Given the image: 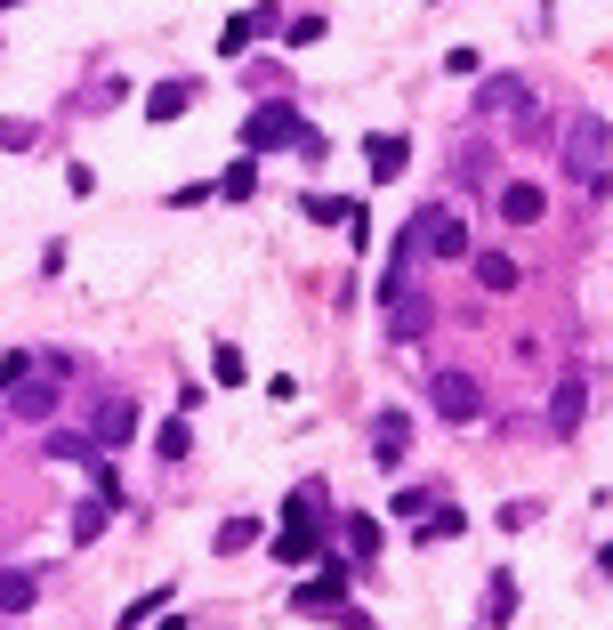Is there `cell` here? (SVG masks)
<instances>
[{"label": "cell", "mask_w": 613, "mask_h": 630, "mask_svg": "<svg viewBox=\"0 0 613 630\" xmlns=\"http://www.w3.org/2000/svg\"><path fill=\"white\" fill-rule=\"evenodd\" d=\"M363 162H372V178H380V187H387V178H404V162H412V146H404V138H396V130H380V138H372V146H363Z\"/></svg>", "instance_id": "obj_14"}, {"label": "cell", "mask_w": 613, "mask_h": 630, "mask_svg": "<svg viewBox=\"0 0 613 630\" xmlns=\"http://www.w3.org/2000/svg\"><path fill=\"white\" fill-rule=\"evenodd\" d=\"M315 550H323V534H315V525H283V534H275V558H283V566H306Z\"/></svg>", "instance_id": "obj_18"}, {"label": "cell", "mask_w": 613, "mask_h": 630, "mask_svg": "<svg viewBox=\"0 0 613 630\" xmlns=\"http://www.w3.org/2000/svg\"><path fill=\"white\" fill-rule=\"evenodd\" d=\"M347 550H356V558H372V550H380V518H363V510L347 518Z\"/></svg>", "instance_id": "obj_25"}, {"label": "cell", "mask_w": 613, "mask_h": 630, "mask_svg": "<svg viewBox=\"0 0 613 630\" xmlns=\"http://www.w3.org/2000/svg\"><path fill=\"white\" fill-rule=\"evenodd\" d=\"M187 106H194V81H161V90H146V114L154 121H178Z\"/></svg>", "instance_id": "obj_17"}, {"label": "cell", "mask_w": 613, "mask_h": 630, "mask_svg": "<svg viewBox=\"0 0 613 630\" xmlns=\"http://www.w3.org/2000/svg\"><path fill=\"white\" fill-rule=\"evenodd\" d=\"M25 372H33V356H25V348H9V356H0V396H9Z\"/></svg>", "instance_id": "obj_30"}, {"label": "cell", "mask_w": 613, "mask_h": 630, "mask_svg": "<svg viewBox=\"0 0 613 630\" xmlns=\"http://www.w3.org/2000/svg\"><path fill=\"white\" fill-rule=\"evenodd\" d=\"M211 194H218V202H251V194H259V154H242V162H235L227 178H218Z\"/></svg>", "instance_id": "obj_19"}, {"label": "cell", "mask_w": 613, "mask_h": 630, "mask_svg": "<svg viewBox=\"0 0 613 630\" xmlns=\"http://www.w3.org/2000/svg\"><path fill=\"white\" fill-rule=\"evenodd\" d=\"M347 211H356L347 194H306V218H323V227H347Z\"/></svg>", "instance_id": "obj_24"}, {"label": "cell", "mask_w": 613, "mask_h": 630, "mask_svg": "<svg viewBox=\"0 0 613 630\" xmlns=\"http://www.w3.org/2000/svg\"><path fill=\"white\" fill-rule=\"evenodd\" d=\"M49 461H97V437H65V429H57L49 437Z\"/></svg>", "instance_id": "obj_27"}, {"label": "cell", "mask_w": 613, "mask_h": 630, "mask_svg": "<svg viewBox=\"0 0 613 630\" xmlns=\"http://www.w3.org/2000/svg\"><path fill=\"white\" fill-rule=\"evenodd\" d=\"M404 453H412V420H404V413H380V420H372V461H380V469H404Z\"/></svg>", "instance_id": "obj_9"}, {"label": "cell", "mask_w": 613, "mask_h": 630, "mask_svg": "<svg viewBox=\"0 0 613 630\" xmlns=\"http://www.w3.org/2000/svg\"><path fill=\"white\" fill-rule=\"evenodd\" d=\"M291 615H315V622H356V598H347V566L323 558L315 582H299L291 591Z\"/></svg>", "instance_id": "obj_2"}, {"label": "cell", "mask_w": 613, "mask_h": 630, "mask_svg": "<svg viewBox=\"0 0 613 630\" xmlns=\"http://www.w3.org/2000/svg\"><path fill=\"white\" fill-rule=\"evenodd\" d=\"M106 525H113V501H81V510H73V542L89 550V542L106 534Z\"/></svg>", "instance_id": "obj_20"}, {"label": "cell", "mask_w": 613, "mask_h": 630, "mask_svg": "<svg viewBox=\"0 0 613 630\" xmlns=\"http://www.w3.org/2000/svg\"><path fill=\"white\" fill-rule=\"evenodd\" d=\"M428 413L453 420V429H468V420H484V389L468 372H436V380H428Z\"/></svg>", "instance_id": "obj_4"}, {"label": "cell", "mask_w": 613, "mask_h": 630, "mask_svg": "<svg viewBox=\"0 0 613 630\" xmlns=\"http://www.w3.org/2000/svg\"><path fill=\"white\" fill-rule=\"evenodd\" d=\"M412 227H420V251L428 259H468V227H460L453 211H428V218H412Z\"/></svg>", "instance_id": "obj_8"}, {"label": "cell", "mask_w": 613, "mask_h": 630, "mask_svg": "<svg viewBox=\"0 0 613 630\" xmlns=\"http://www.w3.org/2000/svg\"><path fill=\"white\" fill-rule=\"evenodd\" d=\"M259 33H275V9H242V16H227V33H218V57H242Z\"/></svg>", "instance_id": "obj_11"}, {"label": "cell", "mask_w": 613, "mask_h": 630, "mask_svg": "<svg viewBox=\"0 0 613 630\" xmlns=\"http://www.w3.org/2000/svg\"><path fill=\"white\" fill-rule=\"evenodd\" d=\"M40 598V566H0V615H25Z\"/></svg>", "instance_id": "obj_13"}, {"label": "cell", "mask_w": 613, "mask_h": 630, "mask_svg": "<svg viewBox=\"0 0 613 630\" xmlns=\"http://www.w3.org/2000/svg\"><path fill=\"white\" fill-rule=\"evenodd\" d=\"M57 413V389H49V380H16V389H9V420H49Z\"/></svg>", "instance_id": "obj_12"}, {"label": "cell", "mask_w": 613, "mask_h": 630, "mask_svg": "<svg viewBox=\"0 0 613 630\" xmlns=\"http://www.w3.org/2000/svg\"><path fill=\"white\" fill-rule=\"evenodd\" d=\"M541 211H549L541 187H525V178H517V187H501V218H508V227H533Z\"/></svg>", "instance_id": "obj_15"}, {"label": "cell", "mask_w": 613, "mask_h": 630, "mask_svg": "<svg viewBox=\"0 0 613 630\" xmlns=\"http://www.w3.org/2000/svg\"><path fill=\"white\" fill-rule=\"evenodd\" d=\"M0 9H16V0H0Z\"/></svg>", "instance_id": "obj_32"}, {"label": "cell", "mask_w": 613, "mask_h": 630, "mask_svg": "<svg viewBox=\"0 0 613 630\" xmlns=\"http://www.w3.org/2000/svg\"><path fill=\"white\" fill-rule=\"evenodd\" d=\"M428 510H436V501H428L420 485H404V494H396V518H428Z\"/></svg>", "instance_id": "obj_31"}, {"label": "cell", "mask_w": 613, "mask_h": 630, "mask_svg": "<svg viewBox=\"0 0 613 630\" xmlns=\"http://www.w3.org/2000/svg\"><path fill=\"white\" fill-rule=\"evenodd\" d=\"M468 275H477L484 292H517V283H525V268H517V259H508V251H484V259H477V268H468Z\"/></svg>", "instance_id": "obj_16"}, {"label": "cell", "mask_w": 613, "mask_h": 630, "mask_svg": "<svg viewBox=\"0 0 613 630\" xmlns=\"http://www.w3.org/2000/svg\"><path fill=\"white\" fill-rule=\"evenodd\" d=\"M251 542H259V518H227V525L211 534V550H218V558H235V550H251Z\"/></svg>", "instance_id": "obj_21"}, {"label": "cell", "mask_w": 613, "mask_h": 630, "mask_svg": "<svg viewBox=\"0 0 613 630\" xmlns=\"http://www.w3.org/2000/svg\"><path fill=\"white\" fill-rule=\"evenodd\" d=\"M89 437H97V453L130 444V437H137V404H130V396H106V404L89 413Z\"/></svg>", "instance_id": "obj_7"}, {"label": "cell", "mask_w": 613, "mask_h": 630, "mask_svg": "<svg viewBox=\"0 0 613 630\" xmlns=\"http://www.w3.org/2000/svg\"><path fill=\"white\" fill-rule=\"evenodd\" d=\"M428 292H412V283H396V292H387V340H420L428 332Z\"/></svg>", "instance_id": "obj_6"}, {"label": "cell", "mask_w": 613, "mask_h": 630, "mask_svg": "<svg viewBox=\"0 0 613 630\" xmlns=\"http://www.w3.org/2000/svg\"><path fill=\"white\" fill-rule=\"evenodd\" d=\"M211 372L227 380V389H242V380H251V364H242V348H218V356H211Z\"/></svg>", "instance_id": "obj_28"}, {"label": "cell", "mask_w": 613, "mask_h": 630, "mask_svg": "<svg viewBox=\"0 0 613 630\" xmlns=\"http://www.w3.org/2000/svg\"><path fill=\"white\" fill-rule=\"evenodd\" d=\"M299 130H306V121L291 114V97H267V106H259L251 121H242V154H283Z\"/></svg>", "instance_id": "obj_3"}, {"label": "cell", "mask_w": 613, "mask_h": 630, "mask_svg": "<svg viewBox=\"0 0 613 630\" xmlns=\"http://www.w3.org/2000/svg\"><path fill=\"white\" fill-rule=\"evenodd\" d=\"M154 453H161V461H187V453H194V429H187V420H161Z\"/></svg>", "instance_id": "obj_23"}, {"label": "cell", "mask_w": 613, "mask_h": 630, "mask_svg": "<svg viewBox=\"0 0 613 630\" xmlns=\"http://www.w3.org/2000/svg\"><path fill=\"white\" fill-rule=\"evenodd\" d=\"M161 606H170V582H161V591H146V598H137L130 615H121V630H146V622L161 615Z\"/></svg>", "instance_id": "obj_26"}, {"label": "cell", "mask_w": 613, "mask_h": 630, "mask_svg": "<svg viewBox=\"0 0 613 630\" xmlns=\"http://www.w3.org/2000/svg\"><path fill=\"white\" fill-rule=\"evenodd\" d=\"M0 146H9V154H33L40 130H33V121H0Z\"/></svg>", "instance_id": "obj_29"}, {"label": "cell", "mask_w": 613, "mask_h": 630, "mask_svg": "<svg viewBox=\"0 0 613 630\" xmlns=\"http://www.w3.org/2000/svg\"><path fill=\"white\" fill-rule=\"evenodd\" d=\"M508 615H517V574H493V598H484V622H508Z\"/></svg>", "instance_id": "obj_22"}, {"label": "cell", "mask_w": 613, "mask_h": 630, "mask_svg": "<svg viewBox=\"0 0 613 630\" xmlns=\"http://www.w3.org/2000/svg\"><path fill=\"white\" fill-rule=\"evenodd\" d=\"M557 162H565V178H574V187L605 194V187H613V130H605L598 114H581L574 130L557 138Z\"/></svg>", "instance_id": "obj_1"}, {"label": "cell", "mask_w": 613, "mask_h": 630, "mask_svg": "<svg viewBox=\"0 0 613 630\" xmlns=\"http://www.w3.org/2000/svg\"><path fill=\"white\" fill-rule=\"evenodd\" d=\"M581 413H589V389L581 380H557V389H549V437H574Z\"/></svg>", "instance_id": "obj_10"}, {"label": "cell", "mask_w": 613, "mask_h": 630, "mask_svg": "<svg viewBox=\"0 0 613 630\" xmlns=\"http://www.w3.org/2000/svg\"><path fill=\"white\" fill-rule=\"evenodd\" d=\"M525 106H533V81H525V73H484V90H477L484 121H517Z\"/></svg>", "instance_id": "obj_5"}]
</instances>
